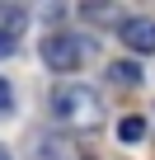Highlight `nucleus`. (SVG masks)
<instances>
[{
  "label": "nucleus",
  "mask_w": 155,
  "mask_h": 160,
  "mask_svg": "<svg viewBox=\"0 0 155 160\" xmlns=\"http://www.w3.org/2000/svg\"><path fill=\"white\" fill-rule=\"evenodd\" d=\"M14 108V90H10V80H0V113H10Z\"/></svg>",
  "instance_id": "0eeeda50"
},
{
  "label": "nucleus",
  "mask_w": 155,
  "mask_h": 160,
  "mask_svg": "<svg viewBox=\"0 0 155 160\" xmlns=\"http://www.w3.org/2000/svg\"><path fill=\"white\" fill-rule=\"evenodd\" d=\"M0 160H10V151H0Z\"/></svg>",
  "instance_id": "1a4fd4ad"
},
{
  "label": "nucleus",
  "mask_w": 155,
  "mask_h": 160,
  "mask_svg": "<svg viewBox=\"0 0 155 160\" xmlns=\"http://www.w3.org/2000/svg\"><path fill=\"white\" fill-rule=\"evenodd\" d=\"M14 47H19V42H14L10 33H0V61H5V57H14Z\"/></svg>",
  "instance_id": "6e6552de"
},
{
  "label": "nucleus",
  "mask_w": 155,
  "mask_h": 160,
  "mask_svg": "<svg viewBox=\"0 0 155 160\" xmlns=\"http://www.w3.org/2000/svg\"><path fill=\"white\" fill-rule=\"evenodd\" d=\"M99 94L94 90H80V85H61L52 94V118L61 127H94L99 122Z\"/></svg>",
  "instance_id": "f257e3e1"
},
{
  "label": "nucleus",
  "mask_w": 155,
  "mask_h": 160,
  "mask_svg": "<svg viewBox=\"0 0 155 160\" xmlns=\"http://www.w3.org/2000/svg\"><path fill=\"white\" fill-rule=\"evenodd\" d=\"M85 38H75V33H52V38H42V61L52 66V71H75L85 61Z\"/></svg>",
  "instance_id": "f03ea898"
},
{
  "label": "nucleus",
  "mask_w": 155,
  "mask_h": 160,
  "mask_svg": "<svg viewBox=\"0 0 155 160\" xmlns=\"http://www.w3.org/2000/svg\"><path fill=\"white\" fill-rule=\"evenodd\" d=\"M108 75L118 80V85H141V80H146L136 61H113V71H108Z\"/></svg>",
  "instance_id": "39448f33"
},
{
  "label": "nucleus",
  "mask_w": 155,
  "mask_h": 160,
  "mask_svg": "<svg viewBox=\"0 0 155 160\" xmlns=\"http://www.w3.org/2000/svg\"><path fill=\"white\" fill-rule=\"evenodd\" d=\"M28 24V10L24 5H5L0 0V33H10V38H19V28Z\"/></svg>",
  "instance_id": "20e7f679"
},
{
  "label": "nucleus",
  "mask_w": 155,
  "mask_h": 160,
  "mask_svg": "<svg viewBox=\"0 0 155 160\" xmlns=\"http://www.w3.org/2000/svg\"><path fill=\"white\" fill-rule=\"evenodd\" d=\"M118 38L127 42V52H141L146 57V52H155V19H141V14L136 19H122L118 24Z\"/></svg>",
  "instance_id": "7ed1b4c3"
},
{
  "label": "nucleus",
  "mask_w": 155,
  "mask_h": 160,
  "mask_svg": "<svg viewBox=\"0 0 155 160\" xmlns=\"http://www.w3.org/2000/svg\"><path fill=\"white\" fill-rule=\"evenodd\" d=\"M141 137H146V118H136V113H132V118H122V122H118V141H127V146H132V141H141Z\"/></svg>",
  "instance_id": "423d86ee"
}]
</instances>
